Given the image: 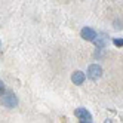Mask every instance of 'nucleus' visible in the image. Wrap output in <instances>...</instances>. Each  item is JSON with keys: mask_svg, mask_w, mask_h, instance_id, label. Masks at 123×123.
Returning a JSON list of instances; mask_svg holds the SVG:
<instances>
[{"mask_svg": "<svg viewBox=\"0 0 123 123\" xmlns=\"http://www.w3.org/2000/svg\"><path fill=\"white\" fill-rule=\"evenodd\" d=\"M85 79H86V76H85V73H82V71H74L73 76H71V80H73L74 85H82V83L85 82Z\"/></svg>", "mask_w": 123, "mask_h": 123, "instance_id": "39448f33", "label": "nucleus"}, {"mask_svg": "<svg viewBox=\"0 0 123 123\" xmlns=\"http://www.w3.org/2000/svg\"><path fill=\"white\" fill-rule=\"evenodd\" d=\"M2 104L6 108H13L15 105L18 104V98H16V95L12 93V92H5L2 95Z\"/></svg>", "mask_w": 123, "mask_h": 123, "instance_id": "f257e3e1", "label": "nucleus"}, {"mask_svg": "<svg viewBox=\"0 0 123 123\" xmlns=\"http://www.w3.org/2000/svg\"><path fill=\"white\" fill-rule=\"evenodd\" d=\"M80 36H82V39H85V40H87V42H93V40L96 39V33H95V30L91 28V27H85V28H82V31H80Z\"/></svg>", "mask_w": 123, "mask_h": 123, "instance_id": "20e7f679", "label": "nucleus"}, {"mask_svg": "<svg viewBox=\"0 0 123 123\" xmlns=\"http://www.w3.org/2000/svg\"><path fill=\"white\" fill-rule=\"evenodd\" d=\"M102 76V68H101V65H98V64H92V65H89V68H87V77L91 79V80H98V79Z\"/></svg>", "mask_w": 123, "mask_h": 123, "instance_id": "f03ea898", "label": "nucleus"}, {"mask_svg": "<svg viewBox=\"0 0 123 123\" xmlns=\"http://www.w3.org/2000/svg\"><path fill=\"white\" fill-rule=\"evenodd\" d=\"M113 43H114V46L120 48V46H123V39H114V40H113Z\"/></svg>", "mask_w": 123, "mask_h": 123, "instance_id": "0eeeda50", "label": "nucleus"}, {"mask_svg": "<svg viewBox=\"0 0 123 123\" xmlns=\"http://www.w3.org/2000/svg\"><path fill=\"white\" fill-rule=\"evenodd\" d=\"M74 116L80 120V122H86V123H91L92 122V116H91V113L87 111L86 108H77V110H74Z\"/></svg>", "mask_w": 123, "mask_h": 123, "instance_id": "7ed1b4c3", "label": "nucleus"}, {"mask_svg": "<svg viewBox=\"0 0 123 123\" xmlns=\"http://www.w3.org/2000/svg\"><path fill=\"white\" fill-rule=\"evenodd\" d=\"M96 37H98V36H96ZM93 43H95V46L98 48V49H102L105 45H107V37H105L104 34H102V36H99L98 39H95V40H93Z\"/></svg>", "mask_w": 123, "mask_h": 123, "instance_id": "423d86ee", "label": "nucleus"}]
</instances>
